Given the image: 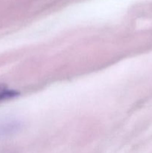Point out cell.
I'll return each instance as SVG.
<instances>
[{"label":"cell","instance_id":"6da1fadb","mask_svg":"<svg viewBox=\"0 0 152 153\" xmlns=\"http://www.w3.org/2000/svg\"><path fill=\"white\" fill-rule=\"evenodd\" d=\"M20 126V123L16 118H0V137L11 134L17 131Z\"/></svg>","mask_w":152,"mask_h":153},{"label":"cell","instance_id":"7a4b0ae2","mask_svg":"<svg viewBox=\"0 0 152 153\" xmlns=\"http://www.w3.org/2000/svg\"><path fill=\"white\" fill-rule=\"evenodd\" d=\"M17 96V92L10 89L6 85L0 84V102L10 100Z\"/></svg>","mask_w":152,"mask_h":153}]
</instances>
